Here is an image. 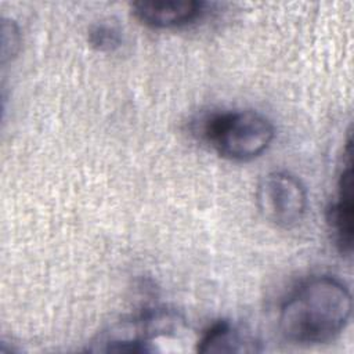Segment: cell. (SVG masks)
<instances>
[{
  "mask_svg": "<svg viewBox=\"0 0 354 354\" xmlns=\"http://www.w3.org/2000/svg\"><path fill=\"white\" fill-rule=\"evenodd\" d=\"M353 310L351 293L337 278L313 277L283 300L278 328L295 344H319L343 332Z\"/></svg>",
  "mask_w": 354,
  "mask_h": 354,
  "instance_id": "cell-1",
  "label": "cell"
},
{
  "mask_svg": "<svg viewBox=\"0 0 354 354\" xmlns=\"http://www.w3.org/2000/svg\"><path fill=\"white\" fill-rule=\"evenodd\" d=\"M201 134L220 156L245 162L260 156L272 142L275 131L264 115L241 109L206 118Z\"/></svg>",
  "mask_w": 354,
  "mask_h": 354,
  "instance_id": "cell-2",
  "label": "cell"
},
{
  "mask_svg": "<svg viewBox=\"0 0 354 354\" xmlns=\"http://www.w3.org/2000/svg\"><path fill=\"white\" fill-rule=\"evenodd\" d=\"M261 216L271 224L290 228L299 224L307 210V192L301 181L288 171L266 174L256 191Z\"/></svg>",
  "mask_w": 354,
  "mask_h": 354,
  "instance_id": "cell-3",
  "label": "cell"
},
{
  "mask_svg": "<svg viewBox=\"0 0 354 354\" xmlns=\"http://www.w3.org/2000/svg\"><path fill=\"white\" fill-rule=\"evenodd\" d=\"M136 18L152 28H178L191 24L205 11L203 1L162 0L136 1L131 4Z\"/></svg>",
  "mask_w": 354,
  "mask_h": 354,
  "instance_id": "cell-4",
  "label": "cell"
},
{
  "mask_svg": "<svg viewBox=\"0 0 354 354\" xmlns=\"http://www.w3.org/2000/svg\"><path fill=\"white\" fill-rule=\"evenodd\" d=\"M328 221L335 242L342 253H350L353 246V170L351 156L339 178L337 198L328 212Z\"/></svg>",
  "mask_w": 354,
  "mask_h": 354,
  "instance_id": "cell-5",
  "label": "cell"
},
{
  "mask_svg": "<svg viewBox=\"0 0 354 354\" xmlns=\"http://www.w3.org/2000/svg\"><path fill=\"white\" fill-rule=\"evenodd\" d=\"M199 353H252L257 351L256 340L228 321H217L198 340Z\"/></svg>",
  "mask_w": 354,
  "mask_h": 354,
  "instance_id": "cell-6",
  "label": "cell"
},
{
  "mask_svg": "<svg viewBox=\"0 0 354 354\" xmlns=\"http://www.w3.org/2000/svg\"><path fill=\"white\" fill-rule=\"evenodd\" d=\"M90 44L98 51H112L122 43L119 28L108 22H100L91 26L88 32Z\"/></svg>",
  "mask_w": 354,
  "mask_h": 354,
  "instance_id": "cell-7",
  "label": "cell"
}]
</instances>
